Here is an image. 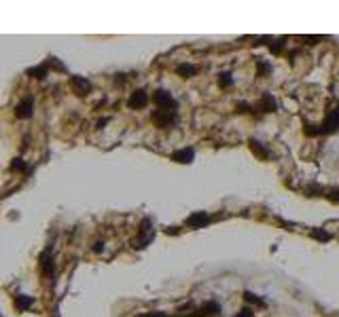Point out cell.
<instances>
[{
  "label": "cell",
  "instance_id": "cell-1",
  "mask_svg": "<svg viewBox=\"0 0 339 317\" xmlns=\"http://www.w3.org/2000/svg\"><path fill=\"white\" fill-rule=\"evenodd\" d=\"M155 237V228H153V220L151 218H142V222H140V228L136 237L132 239V248L134 250H144L148 243L153 241Z\"/></svg>",
  "mask_w": 339,
  "mask_h": 317
},
{
  "label": "cell",
  "instance_id": "cell-2",
  "mask_svg": "<svg viewBox=\"0 0 339 317\" xmlns=\"http://www.w3.org/2000/svg\"><path fill=\"white\" fill-rule=\"evenodd\" d=\"M151 100L157 104V108H163V110H178V102L174 100V95H172L168 89H157V91H153Z\"/></svg>",
  "mask_w": 339,
  "mask_h": 317
},
{
  "label": "cell",
  "instance_id": "cell-3",
  "mask_svg": "<svg viewBox=\"0 0 339 317\" xmlns=\"http://www.w3.org/2000/svg\"><path fill=\"white\" fill-rule=\"evenodd\" d=\"M176 116H178V112H176V110H163V108H157V110H153V114H151L153 123H155L157 127H161V129H168L170 125H174Z\"/></svg>",
  "mask_w": 339,
  "mask_h": 317
},
{
  "label": "cell",
  "instance_id": "cell-4",
  "mask_svg": "<svg viewBox=\"0 0 339 317\" xmlns=\"http://www.w3.org/2000/svg\"><path fill=\"white\" fill-rule=\"evenodd\" d=\"M320 131L322 136H331V133L339 131V106L327 112V118L320 123Z\"/></svg>",
  "mask_w": 339,
  "mask_h": 317
},
{
  "label": "cell",
  "instance_id": "cell-5",
  "mask_svg": "<svg viewBox=\"0 0 339 317\" xmlns=\"http://www.w3.org/2000/svg\"><path fill=\"white\" fill-rule=\"evenodd\" d=\"M38 268L45 277H53L55 273V258H53V250L47 248L41 256H38Z\"/></svg>",
  "mask_w": 339,
  "mask_h": 317
},
{
  "label": "cell",
  "instance_id": "cell-6",
  "mask_svg": "<svg viewBox=\"0 0 339 317\" xmlns=\"http://www.w3.org/2000/svg\"><path fill=\"white\" fill-rule=\"evenodd\" d=\"M34 114V98L32 95H26L17 106H15V116L21 118V121H28Z\"/></svg>",
  "mask_w": 339,
  "mask_h": 317
},
{
  "label": "cell",
  "instance_id": "cell-7",
  "mask_svg": "<svg viewBox=\"0 0 339 317\" xmlns=\"http://www.w3.org/2000/svg\"><path fill=\"white\" fill-rule=\"evenodd\" d=\"M148 102H151V95L144 89H136V91H132V95L128 98V106L132 110H140V108H144Z\"/></svg>",
  "mask_w": 339,
  "mask_h": 317
},
{
  "label": "cell",
  "instance_id": "cell-8",
  "mask_svg": "<svg viewBox=\"0 0 339 317\" xmlns=\"http://www.w3.org/2000/svg\"><path fill=\"white\" fill-rule=\"evenodd\" d=\"M255 108L261 110L263 114H267V112H275V110H278V102H275V98H273L271 93H263L261 98H259V102L255 104Z\"/></svg>",
  "mask_w": 339,
  "mask_h": 317
},
{
  "label": "cell",
  "instance_id": "cell-9",
  "mask_svg": "<svg viewBox=\"0 0 339 317\" xmlns=\"http://www.w3.org/2000/svg\"><path fill=\"white\" fill-rule=\"evenodd\" d=\"M70 85H72L74 93L81 95V98H83V95H87V93H91V83L85 76H78V74L70 76Z\"/></svg>",
  "mask_w": 339,
  "mask_h": 317
},
{
  "label": "cell",
  "instance_id": "cell-10",
  "mask_svg": "<svg viewBox=\"0 0 339 317\" xmlns=\"http://www.w3.org/2000/svg\"><path fill=\"white\" fill-rule=\"evenodd\" d=\"M193 158H195V148H191V146L178 148V150H174V153H172V161L183 163V165L193 163Z\"/></svg>",
  "mask_w": 339,
  "mask_h": 317
},
{
  "label": "cell",
  "instance_id": "cell-11",
  "mask_svg": "<svg viewBox=\"0 0 339 317\" xmlns=\"http://www.w3.org/2000/svg\"><path fill=\"white\" fill-rule=\"evenodd\" d=\"M220 311H223V309H220V305L216 300H206V303L197 309V315L200 317H218Z\"/></svg>",
  "mask_w": 339,
  "mask_h": 317
},
{
  "label": "cell",
  "instance_id": "cell-12",
  "mask_svg": "<svg viewBox=\"0 0 339 317\" xmlns=\"http://www.w3.org/2000/svg\"><path fill=\"white\" fill-rule=\"evenodd\" d=\"M210 222V216H208V211H195V213H191V216L187 218V222L185 224L187 226H191V228H203Z\"/></svg>",
  "mask_w": 339,
  "mask_h": 317
},
{
  "label": "cell",
  "instance_id": "cell-13",
  "mask_svg": "<svg viewBox=\"0 0 339 317\" xmlns=\"http://www.w3.org/2000/svg\"><path fill=\"white\" fill-rule=\"evenodd\" d=\"M248 146H250V150H252V155L255 157H259L261 161H267V158L271 157V153H270V148H267L265 144H261L259 140H248Z\"/></svg>",
  "mask_w": 339,
  "mask_h": 317
},
{
  "label": "cell",
  "instance_id": "cell-14",
  "mask_svg": "<svg viewBox=\"0 0 339 317\" xmlns=\"http://www.w3.org/2000/svg\"><path fill=\"white\" fill-rule=\"evenodd\" d=\"M197 66H193V63H178L176 66V74L183 76V78H193L197 74Z\"/></svg>",
  "mask_w": 339,
  "mask_h": 317
},
{
  "label": "cell",
  "instance_id": "cell-15",
  "mask_svg": "<svg viewBox=\"0 0 339 317\" xmlns=\"http://www.w3.org/2000/svg\"><path fill=\"white\" fill-rule=\"evenodd\" d=\"M34 305V298L32 296H23V294H19V296H15V309L17 311H28L30 307Z\"/></svg>",
  "mask_w": 339,
  "mask_h": 317
},
{
  "label": "cell",
  "instance_id": "cell-16",
  "mask_svg": "<svg viewBox=\"0 0 339 317\" xmlns=\"http://www.w3.org/2000/svg\"><path fill=\"white\" fill-rule=\"evenodd\" d=\"M26 74L28 76H32V78H38V81H43V78L49 74V68L45 66V63H41V66H34V68H28L26 70Z\"/></svg>",
  "mask_w": 339,
  "mask_h": 317
},
{
  "label": "cell",
  "instance_id": "cell-17",
  "mask_svg": "<svg viewBox=\"0 0 339 317\" xmlns=\"http://www.w3.org/2000/svg\"><path fill=\"white\" fill-rule=\"evenodd\" d=\"M244 300H246L248 305H255V307H259V309H265L267 307V303L261 298V296H257V294H252V292H244Z\"/></svg>",
  "mask_w": 339,
  "mask_h": 317
},
{
  "label": "cell",
  "instance_id": "cell-18",
  "mask_svg": "<svg viewBox=\"0 0 339 317\" xmlns=\"http://www.w3.org/2000/svg\"><path fill=\"white\" fill-rule=\"evenodd\" d=\"M11 169L13 171H21V173H30V171H32V167H30V165H26V161H23V158H19V157H15L13 161H11Z\"/></svg>",
  "mask_w": 339,
  "mask_h": 317
},
{
  "label": "cell",
  "instance_id": "cell-19",
  "mask_svg": "<svg viewBox=\"0 0 339 317\" xmlns=\"http://www.w3.org/2000/svg\"><path fill=\"white\" fill-rule=\"evenodd\" d=\"M45 66L51 68V70H55V72H66V70H68L64 63H62V59H58V57H49V59L45 61Z\"/></svg>",
  "mask_w": 339,
  "mask_h": 317
},
{
  "label": "cell",
  "instance_id": "cell-20",
  "mask_svg": "<svg viewBox=\"0 0 339 317\" xmlns=\"http://www.w3.org/2000/svg\"><path fill=\"white\" fill-rule=\"evenodd\" d=\"M303 133H305L307 138H318V136H322L320 125H312V123H303Z\"/></svg>",
  "mask_w": 339,
  "mask_h": 317
},
{
  "label": "cell",
  "instance_id": "cell-21",
  "mask_svg": "<svg viewBox=\"0 0 339 317\" xmlns=\"http://www.w3.org/2000/svg\"><path fill=\"white\" fill-rule=\"evenodd\" d=\"M310 237H312V239H316V241H329L331 239V233H327L325 228H312Z\"/></svg>",
  "mask_w": 339,
  "mask_h": 317
},
{
  "label": "cell",
  "instance_id": "cell-22",
  "mask_svg": "<svg viewBox=\"0 0 339 317\" xmlns=\"http://www.w3.org/2000/svg\"><path fill=\"white\" fill-rule=\"evenodd\" d=\"M271 72V63L265 59H257V76H265Z\"/></svg>",
  "mask_w": 339,
  "mask_h": 317
},
{
  "label": "cell",
  "instance_id": "cell-23",
  "mask_svg": "<svg viewBox=\"0 0 339 317\" xmlns=\"http://www.w3.org/2000/svg\"><path fill=\"white\" fill-rule=\"evenodd\" d=\"M325 199H327L329 203H333V205H339V186L327 188V193H325Z\"/></svg>",
  "mask_w": 339,
  "mask_h": 317
},
{
  "label": "cell",
  "instance_id": "cell-24",
  "mask_svg": "<svg viewBox=\"0 0 339 317\" xmlns=\"http://www.w3.org/2000/svg\"><path fill=\"white\" fill-rule=\"evenodd\" d=\"M284 47H286L284 38H278V41H271V43H270V51H271L273 55H282V51H284Z\"/></svg>",
  "mask_w": 339,
  "mask_h": 317
},
{
  "label": "cell",
  "instance_id": "cell-25",
  "mask_svg": "<svg viewBox=\"0 0 339 317\" xmlns=\"http://www.w3.org/2000/svg\"><path fill=\"white\" fill-rule=\"evenodd\" d=\"M218 85L223 87V89H229V87H233V76L229 72H223L218 76Z\"/></svg>",
  "mask_w": 339,
  "mask_h": 317
},
{
  "label": "cell",
  "instance_id": "cell-26",
  "mask_svg": "<svg viewBox=\"0 0 339 317\" xmlns=\"http://www.w3.org/2000/svg\"><path fill=\"white\" fill-rule=\"evenodd\" d=\"M240 114H246V112H255V106L248 104V102H238V106H235Z\"/></svg>",
  "mask_w": 339,
  "mask_h": 317
},
{
  "label": "cell",
  "instance_id": "cell-27",
  "mask_svg": "<svg viewBox=\"0 0 339 317\" xmlns=\"http://www.w3.org/2000/svg\"><path fill=\"white\" fill-rule=\"evenodd\" d=\"M235 317H255V311H252L250 307H244L242 311H240L238 315H235Z\"/></svg>",
  "mask_w": 339,
  "mask_h": 317
},
{
  "label": "cell",
  "instance_id": "cell-28",
  "mask_svg": "<svg viewBox=\"0 0 339 317\" xmlns=\"http://www.w3.org/2000/svg\"><path fill=\"white\" fill-rule=\"evenodd\" d=\"M138 317H170L168 313H161V311H151V313H142V315H138Z\"/></svg>",
  "mask_w": 339,
  "mask_h": 317
},
{
  "label": "cell",
  "instance_id": "cell-29",
  "mask_svg": "<svg viewBox=\"0 0 339 317\" xmlns=\"http://www.w3.org/2000/svg\"><path fill=\"white\" fill-rule=\"evenodd\" d=\"M180 233V226H168L165 228V235H178Z\"/></svg>",
  "mask_w": 339,
  "mask_h": 317
},
{
  "label": "cell",
  "instance_id": "cell-30",
  "mask_svg": "<svg viewBox=\"0 0 339 317\" xmlns=\"http://www.w3.org/2000/svg\"><path fill=\"white\" fill-rule=\"evenodd\" d=\"M102 250H104V243H102V241H96V243H93V252H96V254H100Z\"/></svg>",
  "mask_w": 339,
  "mask_h": 317
},
{
  "label": "cell",
  "instance_id": "cell-31",
  "mask_svg": "<svg viewBox=\"0 0 339 317\" xmlns=\"http://www.w3.org/2000/svg\"><path fill=\"white\" fill-rule=\"evenodd\" d=\"M178 317H200V315H197V311H195L193 315H178Z\"/></svg>",
  "mask_w": 339,
  "mask_h": 317
}]
</instances>
